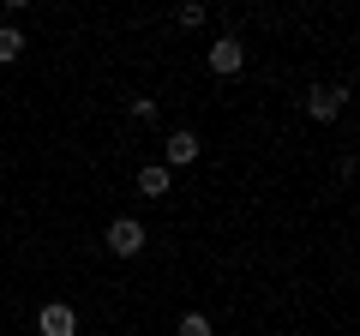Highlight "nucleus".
I'll list each match as a JSON object with an SVG mask.
<instances>
[{
	"label": "nucleus",
	"instance_id": "4",
	"mask_svg": "<svg viewBox=\"0 0 360 336\" xmlns=\"http://www.w3.org/2000/svg\"><path fill=\"white\" fill-rule=\"evenodd\" d=\"M162 156H168L162 168H186V162H198V132H168Z\"/></svg>",
	"mask_w": 360,
	"mask_h": 336
},
{
	"label": "nucleus",
	"instance_id": "8",
	"mask_svg": "<svg viewBox=\"0 0 360 336\" xmlns=\"http://www.w3.org/2000/svg\"><path fill=\"white\" fill-rule=\"evenodd\" d=\"M180 336H210V318H198V312H186V318H180Z\"/></svg>",
	"mask_w": 360,
	"mask_h": 336
},
{
	"label": "nucleus",
	"instance_id": "7",
	"mask_svg": "<svg viewBox=\"0 0 360 336\" xmlns=\"http://www.w3.org/2000/svg\"><path fill=\"white\" fill-rule=\"evenodd\" d=\"M18 54H25V37H18L13 25H0V66H13Z\"/></svg>",
	"mask_w": 360,
	"mask_h": 336
},
{
	"label": "nucleus",
	"instance_id": "6",
	"mask_svg": "<svg viewBox=\"0 0 360 336\" xmlns=\"http://www.w3.org/2000/svg\"><path fill=\"white\" fill-rule=\"evenodd\" d=\"M168 181H174V174H168L162 162H150V168H139V193H144V198H168Z\"/></svg>",
	"mask_w": 360,
	"mask_h": 336
},
{
	"label": "nucleus",
	"instance_id": "2",
	"mask_svg": "<svg viewBox=\"0 0 360 336\" xmlns=\"http://www.w3.org/2000/svg\"><path fill=\"white\" fill-rule=\"evenodd\" d=\"M37 330H42V336H78V312L54 300V306H42V312H37Z\"/></svg>",
	"mask_w": 360,
	"mask_h": 336
},
{
	"label": "nucleus",
	"instance_id": "3",
	"mask_svg": "<svg viewBox=\"0 0 360 336\" xmlns=\"http://www.w3.org/2000/svg\"><path fill=\"white\" fill-rule=\"evenodd\" d=\"M246 66V49L234 37H222V42H210V72H222V78H234Z\"/></svg>",
	"mask_w": 360,
	"mask_h": 336
},
{
	"label": "nucleus",
	"instance_id": "5",
	"mask_svg": "<svg viewBox=\"0 0 360 336\" xmlns=\"http://www.w3.org/2000/svg\"><path fill=\"white\" fill-rule=\"evenodd\" d=\"M342 96H348L342 84H330V91L319 84V91L307 96V115H312V120H336V115H342Z\"/></svg>",
	"mask_w": 360,
	"mask_h": 336
},
{
	"label": "nucleus",
	"instance_id": "1",
	"mask_svg": "<svg viewBox=\"0 0 360 336\" xmlns=\"http://www.w3.org/2000/svg\"><path fill=\"white\" fill-rule=\"evenodd\" d=\"M108 252H115V259H139L144 252V222H132V217L108 222Z\"/></svg>",
	"mask_w": 360,
	"mask_h": 336
}]
</instances>
